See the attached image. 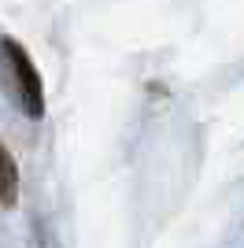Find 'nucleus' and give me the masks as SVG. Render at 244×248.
Segmentation results:
<instances>
[{"mask_svg": "<svg viewBox=\"0 0 244 248\" xmlns=\"http://www.w3.org/2000/svg\"><path fill=\"white\" fill-rule=\"evenodd\" d=\"M0 48H4V56H8V63H11V74H15L19 100H22V108H26V115H30V119H41V115H45V85H41L37 67L30 63L26 48H22V45H15L11 37H4V41H0Z\"/></svg>", "mask_w": 244, "mask_h": 248, "instance_id": "f257e3e1", "label": "nucleus"}, {"mask_svg": "<svg viewBox=\"0 0 244 248\" xmlns=\"http://www.w3.org/2000/svg\"><path fill=\"white\" fill-rule=\"evenodd\" d=\"M19 197V170H15V159L8 155V148L0 145V204L11 207Z\"/></svg>", "mask_w": 244, "mask_h": 248, "instance_id": "f03ea898", "label": "nucleus"}]
</instances>
